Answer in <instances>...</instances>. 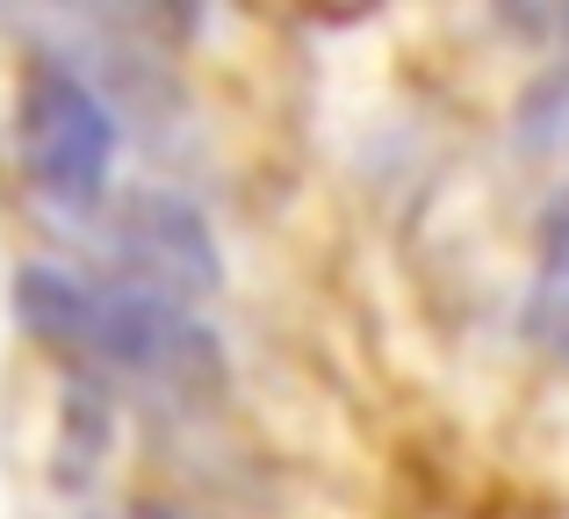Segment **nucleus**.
I'll use <instances>...</instances> for the list:
<instances>
[{"mask_svg": "<svg viewBox=\"0 0 569 519\" xmlns=\"http://www.w3.org/2000/svg\"><path fill=\"white\" fill-rule=\"evenodd\" d=\"M527 325H533V339L569 368V181L541 217V275H533Z\"/></svg>", "mask_w": 569, "mask_h": 519, "instance_id": "obj_4", "label": "nucleus"}, {"mask_svg": "<svg viewBox=\"0 0 569 519\" xmlns=\"http://www.w3.org/2000/svg\"><path fill=\"white\" fill-rule=\"evenodd\" d=\"M14 152L51 210L87 217L109 202L116 173V109L72 58H29L14 87Z\"/></svg>", "mask_w": 569, "mask_h": 519, "instance_id": "obj_2", "label": "nucleus"}, {"mask_svg": "<svg viewBox=\"0 0 569 519\" xmlns=\"http://www.w3.org/2000/svg\"><path fill=\"white\" fill-rule=\"evenodd\" d=\"M14 325L37 347L66 353L94 382H138L173 405H202L223 390V347L188 303L130 281H94L72 267L29 260L14 267Z\"/></svg>", "mask_w": 569, "mask_h": 519, "instance_id": "obj_1", "label": "nucleus"}, {"mask_svg": "<svg viewBox=\"0 0 569 519\" xmlns=\"http://www.w3.org/2000/svg\"><path fill=\"white\" fill-rule=\"evenodd\" d=\"M109 246H116V260H123L130 289L173 296V303L209 296V289H217V275H223L217 246H209V231H202V217H194L181 196H167V188H144V196L116 202Z\"/></svg>", "mask_w": 569, "mask_h": 519, "instance_id": "obj_3", "label": "nucleus"}, {"mask_svg": "<svg viewBox=\"0 0 569 519\" xmlns=\"http://www.w3.org/2000/svg\"><path fill=\"white\" fill-rule=\"evenodd\" d=\"M562 22V51L548 58V72L527 87V101H519V144H527L533 159H562L569 152V14Z\"/></svg>", "mask_w": 569, "mask_h": 519, "instance_id": "obj_5", "label": "nucleus"}, {"mask_svg": "<svg viewBox=\"0 0 569 519\" xmlns=\"http://www.w3.org/2000/svg\"><path fill=\"white\" fill-rule=\"evenodd\" d=\"M101 519H194V512H173V506H130V512H101Z\"/></svg>", "mask_w": 569, "mask_h": 519, "instance_id": "obj_6", "label": "nucleus"}]
</instances>
